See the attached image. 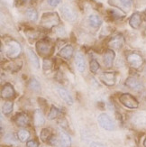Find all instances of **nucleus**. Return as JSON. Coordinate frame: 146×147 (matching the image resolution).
I'll return each mask as SVG.
<instances>
[{
    "label": "nucleus",
    "instance_id": "1",
    "mask_svg": "<svg viewBox=\"0 0 146 147\" xmlns=\"http://www.w3.org/2000/svg\"><path fill=\"white\" fill-rule=\"evenodd\" d=\"M60 24V17L57 13H44L41 19V25L46 29H50Z\"/></svg>",
    "mask_w": 146,
    "mask_h": 147
},
{
    "label": "nucleus",
    "instance_id": "2",
    "mask_svg": "<svg viewBox=\"0 0 146 147\" xmlns=\"http://www.w3.org/2000/svg\"><path fill=\"white\" fill-rule=\"evenodd\" d=\"M36 50L42 56H49L52 54L53 47L52 44L49 40L43 39L36 42Z\"/></svg>",
    "mask_w": 146,
    "mask_h": 147
},
{
    "label": "nucleus",
    "instance_id": "3",
    "mask_svg": "<svg viewBox=\"0 0 146 147\" xmlns=\"http://www.w3.org/2000/svg\"><path fill=\"white\" fill-rule=\"evenodd\" d=\"M119 101L121 102L122 105H124L125 107L130 108V109H135V108H137L139 106L138 100L134 96H132L129 93H123L120 95Z\"/></svg>",
    "mask_w": 146,
    "mask_h": 147
},
{
    "label": "nucleus",
    "instance_id": "4",
    "mask_svg": "<svg viewBox=\"0 0 146 147\" xmlns=\"http://www.w3.org/2000/svg\"><path fill=\"white\" fill-rule=\"evenodd\" d=\"M21 51L22 48L20 43L15 41H10L6 44V55L11 59H15L18 57L21 53Z\"/></svg>",
    "mask_w": 146,
    "mask_h": 147
},
{
    "label": "nucleus",
    "instance_id": "5",
    "mask_svg": "<svg viewBox=\"0 0 146 147\" xmlns=\"http://www.w3.org/2000/svg\"><path fill=\"white\" fill-rule=\"evenodd\" d=\"M63 18L68 22H75L78 18L77 12H76L71 6L68 5H63L61 8Z\"/></svg>",
    "mask_w": 146,
    "mask_h": 147
},
{
    "label": "nucleus",
    "instance_id": "6",
    "mask_svg": "<svg viewBox=\"0 0 146 147\" xmlns=\"http://www.w3.org/2000/svg\"><path fill=\"white\" fill-rule=\"evenodd\" d=\"M98 124L100 125V126L104 128L105 130L107 131H113L115 129V124H114L112 118L106 114H101L98 116Z\"/></svg>",
    "mask_w": 146,
    "mask_h": 147
},
{
    "label": "nucleus",
    "instance_id": "7",
    "mask_svg": "<svg viewBox=\"0 0 146 147\" xmlns=\"http://www.w3.org/2000/svg\"><path fill=\"white\" fill-rule=\"evenodd\" d=\"M126 59H127V61L130 64V66L132 68L135 69H140L143 64V57L140 54H138V53H130V54L127 55Z\"/></svg>",
    "mask_w": 146,
    "mask_h": 147
},
{
    "label": "nucleus",
    "instance_id": "8",
    "mask_svg": "<svg viewBox=\"0 0 146 147\" xmlns=\"http://www.w3.org/2000/svg\"><path fill=\"white\" fill-rule=\"evenodd\" d=\"M125 86L128 87L129 88L133 89V90L140 91L143 88V86L142 84V82L136 79L135 77H128L125 80Z\"/></svg>",
    "mask_w": 146,
    "mask_h": 147
},
{
    "label": "nucleus",
    "instance_id": "9",
    "mask_svg": "<svg viewBox=\"0 0 146 147\" xmlns=\"http://www.w3.org/2000/svg\"><path fill=\"white\" fill-rule=\"evenodd\" d=\"M100 80L106 86H114L116 82V72H104L100 75Z\"/></svg>",
    "mask_w": 146,
    "mask_h": 147
},
{
    "label": "nucleus",
    "instance_id": "10",
    "mask_svg": "<svg viewBox=\"0 0 146 147\" xmlns=\"http://www.w3.org/2000/svg\"><path fill=\"white\" fill-rule=\"evenodd\" d=\"M15 96V88L10 83H5L1 89V98L4 99H9Z\"/></svg>",
    "mask_w": 146,
    "mask_h": 147
},
{
    "label": "nucleus",
    "instance_id": "11",
    "mask_svg": "<svg viewBox=\"0 0 146 147\" xmlns=\"http://www.w3.org/2000/svg\"><path fill=\"white\" fill-rule=\"evenodd\" d=\"M124 43V37L122 34H117L112 37L108 42V45L114 49H120Z\"/></svg>",
    "mask_w": 146,
    "mask_h": 147
},
{
    "label": "nucleus",
    "instance_id": "12",
    "mask_svg": "<svg viewBox=\"0 0 146 147\" xmlns=\"http://www.w3.org/2000/svg\"><path fill=\"white\" fill-rule=\"evenodd\" d=\"M116 53L112 49H108L106 51V53L103 57V61H104V64L106 68H111L113 65L114 60H115Z\"/></svg>",
    "mask_w": 146,
    "mask_h": 147
},
{
    "label": "nucleus",
    "instance_id": "13",
    "mask_svg": "<svg viewBox=\"0 0 146 147\" xmlns=\"http://www.w3.org/2000/svg\"><path fill=\"white\" fill-rule=\"evenodd\" d=\"M75 63L77 69L79 72H84L86 69V61L84 59V56L80 53H78L75 55Z\"/></svg>",
    "mask_w": 146,
    "mask_h": 147
},
{
    "label": "nucleus",
    "instance_id": "14",
    "mask_svg": "<svg viewBox=\"0 0 146 147\" xmlns=\"http://www.w3.org/2000/svg\"><path fill=\"white\" fill-rule=\"evenodd\" d=\"M57 91H58L60 97L63 101H65V103L68 105H72L73 104V98L71 95L69 94L65 88H57Z\"/></svg>",
    "mask_w": 146,
    "mask_h": 147
},
{
    "label": "nucleus",
    "instance_id": "15",
    "mask_svg": "<svg viewBox=\"0 0 146 147\" xmlns=\"http://www.w3.org/2000/svg\"><path fill=\"white\" fill-rule=\"evenodd\" d=\"M142 24V16L139 13H135L129 19V24L132 28L138 29Z\"/></svg>",
    "mask_w": 146,
    "mask_h": 147
},
{
    "label": "nucleus",
    "instance_id": "16",
    "mask_svg": "<svg viewBox=\"0 0 146 147\" xmlns=\"http://www.w3.org/2000/svg\"><path fill=\"white\" fill-rule=\"evenodd\" d=\"M15 122L18 126H26L29 124V117L26 114L19 113L15 117Z\"/></svg>",
    "mask_w": 146,
    "mask_h": 147
},
{
    "label": "nucleus",
    "instance_id": "17",
    "mask_svg": "<svg viewBox=\"0 0 146 147\" xmlns=\"http://www.w3.org/2000/svg\"><path fill=\"white\" fill-rule=\"evenodd\" d=\"M74 53V49L71 45H66L65 47H63L59 53V55L62 58H64L66 60H69L72 57Z\"/></svg>",
    "mask_w": 146,
    "mask_h": 147
},
{
    "label": "nucleus",
    "instance_id": "18",
    "mask_svg": "<svg viewBox=\"0 0 146 147\" xmlns=\"http://www.w3.org/2000/svg\"><path fill=\"white\" fill-rule=\"evenodd\" d=\"M34 122L36 126H41L44 124L45 120H44V117L41 110L36 109L34 113Z\"/></svg>",
    "mask_w": 146,
    "mask_h": 147
},
{
    "label": "nucleus",
    "instance_id": "19",
    "mask_svg": "<svg viewBox=\"0 0 146 147\" xmlns=\"http://www.w3.org/2000/svg\"><path fill=\"white\" fill-rule=\"evenodd\" d=\"M27 54H28L29 59L32 62V64L34 65V67H35V69H39L40 68V62H39V59H38V57L35 54V53L33 50L27 49Z\"/></svg>",
    "mask_w": 146,
    "mask_h": 147
},
{
    "label": "nucleus",
    "instance_id": "20",
    "mask_svg": "<svg viewBox=\"0 0 146 147\" xmlns=\"http://www.w3.org/2000/svg\"><path fill=\"white\" fill-rule=\"evenodd\" d=\"M88 23H89L90 26L94 28H98L102 24V20H101V18L97 15H90L88 16Z\"/></svg>",
    "mask_w": 146,
    "mask_h": 147
},
{
    "label": "nucleus",
    "instance_id": "21",
    "mask_svg": "<svg viewBox=\"0 0 146 147\" xmlns=\"http://www.w3.org/2000/svg\"><path fill=\"white\" fill-rule=\"evenodd\" d=\"M60 138L61 143L63 147H69L71 144V139L69 136L64 131H60Z\"/></svg>",
    "mask_w": 146,
    "mask_h": 147
},
{
    "label": "nucleus",
    "instance_id": "22",
    "mask_svg": "<svg viewBox=\"0 0 146 147\" xmlns=\"http://www.w3.org/2000/svg\"><path fill=\"white\" fill-rule=\"evenodd\" d=\"M28 87L30 89H32V90H34V91H36V92L41 91V88H42L40 82L36 79H31L30 81L28 82Z\"/></svg>",
    "mask_w": 146,
    "mask_h": 147
},
{
    "label": "nucleus",
    "instance_id": "23",
    "mask_svg": "<svg viewBox=\"0 0 146 147\" xmlns=\"http://www.w3.org/2000/svg\"><path fill=\"white\" fill-rule=\"evenodd\" d=\"M17 138L19 141H21V142H26L27 140L30 138V133L29 131L27 130H20L18 133H17Z\"/></svg>",
    "mask_w": 146,
    "mask_h": 147
},
{
    "label": "nucleus",
    "instance_id": "24",
    "mask_svg": "<svg viewBox=\"0 0 146 147\" xmlns=\"http://www.w3.org/2000/svg\"><path fill=\"white\" fill-rule=\"evenodd\" d=\"M13 107H14V104H13L12 101H5L3 104V107H2L3 114L9 115L13 111Z\"/></svg>",
    "mask_w": 146,
    "mask_h": 147
},
{
    "label": "nucleus",
    "instance_id": "25",
    "mask_svg": "<svg viewBox=\"0 0 146 147\" xmlns=\"http://www.w3.org/2000/svg\"><path fill=\"white\" fill-rule=\"evenodd\" d=\"M60 113H61V111L58 109V108L54 106H52V107H50V112L48 114V118L50 120H53L59 117Z\"/></svg>",
    "mask_w": 146,
    "mask_h": 147
},
{
    "label": "nucleus",
    "instance_id": "26",
    "mask_svg": "<svg viewBox=\"0 0 146 147\" xmlns=\"http://www.w3.org/2000/svg\"><path fill=\"white\" fill-rule=\"evenodd\" d=\"M26 16L31 21H36L38 19V13L35 9L30 8L26 11Z\"/></svg>",
    "mask_w": 146,
    "mask_h": 147
},
{
    "label": "nucleus",
    "instance_id": "27",
    "mask_svg": "<svg viewBox=\"0 0 146 147\" xmlns=\"http://www.w3.org/2000/svg\"><path fill=\"white\" fill-rule=\"evenodd\" d=\"M40 137H41V140H42V142L49 141L50 138V130L48 129V128H43L41 131Z\"/></svg>",
    "mask_w": 146,
    "mask_h": 147
},
{
    "label": "nucleus",
    "instance_id": "28",
    "mask_svg": "<svg viewBox=\"0 0 146 147\" xmlns=\"http://www.w3.org/2000/svg\"><path fill=\"white\" fill-rule=\"evenodd\" d=\"M89 68H90V71L93 72V73H97L98 71V69L100 68V65L99 63L98 62V61L96 59H92L90 61V65H89Z\"/></svg>",
    "mask_w": 146,
    "mask_h": 147
},
{
    "label": "nucleus",
    "instance_id": "29",
    "mask_svg": "<svg viewBox=\"0 0 146 147\" xmlns=\"http://www.w3.org/2000/svg\"><path fill=\"white\" fill-rule=\"evenodd\" d=\"M17 139L18 138H16L13 134H7V135L5 136V141L9 144H16Z\"/></svg>",
    "mask_w": 146,
    "mask_h": 147
},
{
    "label": "nucleus",
    "instance_id": "30",
    "mask_svg": "<svg viewBox=\"0 0 146 147\" xmlns=\"http://www.w3.org/2000/svg\"><path fill=\"white\" fill-rule=\"evenodd\" d=\"M52 67V61L50 59H45L43 61V65L42 68L43 69H50Z\"/></svg>",
    "mask_w": 146,
    "mask_h": 147
},
{
    "label": "nucleus",
    "instance_id": "31",
    "mask_svg": "<svg viewBox=\"0 0 146 147\" xmlns=\"http://www.w3.org/2000/svg\"><path fill=\"white\" fill-rule=\"evenodd\" d=\"M120 2L125 8H130L133 4V0H120Z\"/></svg>",
    "mask_w": 146,
    "mask_h": 147
},
{
    "label": "nucleus",
    "instance_id": "32",
    "mask_svg": "<svg viewBox=\"0 0 146 147\" xmlns=\"http://www.w3.org/2000/svg\"><path fill=\"white\" fill-rule=\"evenodd\" d=\"M61 0H47L48 4L50 6H52V7H55V6L58 5L61 3Z\"/></svg>",
    "mask_w": 146,
    "mask_h": 147
},
{
    "label": "nucleus",
    "instance_id": "33",
    "mask_svg": "<svg viewBox=\"0 0 146 147\" xmlns=\"http://www.w3.org/2000/svg\"><path fill=\"white\" fill-rule=\"evenodd\" d=\"M26 146L27 147H38L39 146V144H38V142L34 141V140H31V141L27 142Z\"/></svg>",
    "mask_w": 146,
    "mask_h": 147
},
{
    "label": "nucleus",
    "instance_id": "34",
    "mask_svg": "<svg viewBox=\"0 0 146 147\" xmlns=\"http://www.w3.org/2000/svg\"><path fill=\"white\" fill-rule=\"evenodd\" d=\"M90 147H106V146L102 144L98 143V142H92L90 144Z\"/></svg>",
    "mask_w": 146,
    "mask_h": 147
},
{
    "label": "nucleus",
    "instance_id": "35",
    "mask_svg": "<svg viewBox=\"0 0 146 147\" xmlns=\"http://www.w3.org/2000/svg\"><path fill=\"white\" fill-rule=\"evenodd\" d=\"M143 145H144V147H146V138L144 139V141H143Z\"/></svg>",
    "mask_w": 146,
    "mask_h": 147
}]
</instances>
